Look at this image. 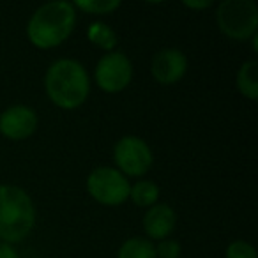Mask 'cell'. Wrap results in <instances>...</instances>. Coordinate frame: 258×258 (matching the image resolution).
Wrapping results in <instances>:
<instances>
[{
    "label": "cell",
    "instance_id": "17",
    "mask_svg": "<svg viewBox=\"0 0 258 258\" xmlns=\"http://www.w3.org/2000/svg\"><path fill=\"white\" fill-rule=\"evenodd\" d=\"M156 256L159 258H179L180 256V244L172 239H163L159 246L156 247Z\"/></svg>",
    "mask_w": 258,
    "mask_h": 258
},
{
    "label": "cell",
    "instance_id": "5",
    "mask_svg": "<svg viewBox=\"0 0 258 258\" xmlns=\"http://www.w3.org/2000/svg\"><path fill=\"white\" fill-rule=\"evenodd\" d=\"M87 189L94 200L104 205H120L129 198L131 186L118 170L103 166L96 168L87 179Z\"/></svg>",
    "mask_w": 258,
    "mask_h": 258
},
{
    "label": "cell",
    "instance_id": "13",
    "mask_svg": "<svg viewBox=\"0 0 258 258\" xmlns=\"http://www.w3.org/2000/svg\"><path fill=\"white\" fill-rule=\"evenodd\" d=\"M87 36H89L90 43L103 48V50H113L115 44H117V36H115V32L110 29V27L104 25V23H101V22L92 23V25L89 27Z\"/></svg>",
    "mask_w": 258,
    "mask_h": 258
},
{
    "label": "cell",
    "instance_id": "18",
    "mask_svg": "<svg viewBox=\"0 0 258 258\" xmlns=\"http://www.w3.org/2000/svg\"><path fill=\"white\" fill-rule=\"evenodd\" d=\"M0 258H18L16 251L8 242H0Z\"/></svg>",
    "mask_w": 258,
    "mask_h": 258
},
{
    "label": "cell",
    "instance_id": "19",
    "mask_svg": "<svg viewBox=\"0 0 258 258\" xmlns=\"http://www.w3.org/2000/svg\"><path fill=\"white\" fill-rule=\"evenodd\" d=\"M184 6H187V8H193V9H204V8H209V6H211V2H209V0H205V2H189V0H186V2H184Z\"/></svg>",
    "mask_w": 258,
    "mask_h": 258
},
{
    "label": "cell",
    "instance_id": "7",
    "mask_svg": "<svg viewBox=\"0 0 258 258\" xmlns=\"http://www.w3.org/2000/svg\"><path fill=\"white\" fill-rule=\"evenodd\" d=\"M133 76V66L129 58L120 51L108 53L97 62L96 80L97 85L106 92H120L129 85Z\"/></svg>",
    "mask_w": 258,
    "mask_h": 258
},
{
    "label": "cell",
    "instance_id": "16",
    "mask_svg": "<svg viewBox=\"0 0 258 258\" xmlns=\"http://www.w3.org/2000/svg\"><path fill=\"white\" fill-rule=\"evenodd\" d=\"M226 258H256V251L249 242L235 240L226 247Z\"/></svg>",
    "mask_w": 258,
    "mask_h": 258
},
{
    "label": "cell",
    "instance_id": "1",
    "mask_svg": "<svg viewBox=\"0 0 258 258\" xmlns=\"http://www.w3.org/2000/svg\"><path fill=\"white\" fill-rule=\"evenodd\" d=\"M76 22L75 6L58 0L41 6L32 15L27 27V36L30 43L37 48H55L64 43L73 32Z\"/></svg>",
    "mask_w": 258,
    "mask_h": 258
},
{
    "label": "cell",
    "instance_id": "11",
    "mask_svg": "<svg viewBox=\"0 0 258 258\" xmlns=\"http://www.w3.org/2000/svg\"><path fill=\"white\" fill-rule=\"evenodd\" d=\"M256 62L251 60L242 64L239 75H237V87L247 97V99H256L258 97V80H256Z\"/></svg>",
    "mask_w": 258,
    "mask_h": 258
},
{
    "label": "cell",
    "instance_id": "12",
    "mask_svg": "<svg viewBox=\"0 0 258 258\" xmlns=\"http://www.w3.org/2000/svg\"><path fill=\"white\" fill-rule=\"evenodd\" d=\"M118 258H156V247L152 246L151 240L135 237L122 244Z\"/></svg>",
    "mask_w": 258,
    "mask_h": 258
},
{
    "label": "cell",
    "instance_id": "6",
    "mask_svg": "<svg viewBox=\"0 0 258 258\" xmlns=\"http://www.w3.org/2000/svg\"><path fill=\"white\" fill-rule=\"evenodd\" d=\"M113 158L117 166L127 175H144L152 165V152L142 138L124 137L117 142L113 149Z\"/></svg>",
    "mask_w": 258,
    "mask_h": 258
},
{
    "label": "cell",
    "instance_id": "8",
    "mask_svg": "<svg viewBox=\"0 0 258 258\" xmlns=\"http://www.w3.org/2000/svg\"><path fill=\"white\" fill-rule=\"evenodd\" d=\"M36 111L29 106H11L0 115V133L11 140H25L36 131Z\"/></svg>",
    "mask_w": 258,
    "mask_h": 258
},
{
    "label": "cell",
    "instance_id": "15",
    "mask_svg": "<svg viewBox=\"0 0 258 258\" xmlns=\"http://www.w3.org/2000/svg\"><path fill=\"white\" fill-rule=\"evenodd\" d=\"M75 6L78 9L85 13H90V15H106V13H111L113 9H117L120 6L118 0H78L75 2Z\"/></svg>",
    "mask_w": 258,
    "mask_h": 258
},
{
    "label": "cell",
    "instance_id": "3",
    "mask_svg": "<svg viewBox=\"0 0 258 258\" xmlns=\"http://www.w3.org/2000/svg\"><path fill=\"white\" fill-rule=\"evenodd\" d=\"M36 209L30 197L18 186H0V239L20 242L34 228Z\"/></svg>",
    "mask_w": 258,
    "mask_h": 258
},
{
    "label": "cell",
    "instance_id": "9",
    "mask_svg": "<svg viewBox=\"0 0 258 258\" xmlns=\"http://www.w3.org/2000/svg\"><path fill=\"white\" fill-rule=\"evenodd\" d=\"M186 55L173 48L161 50L152 60V75L163 85H172V83L179 82L186 73Z\"/></svg>",
    "mask_w": 258,
    "mask_h": 258
},
{
    "label": "cell",
    "instance_id": "10",
    "mask_svg": "<svg viewBox=\"0 0 258 258\" xmlns=\"http://www.w3.org/2000/svg\"><path fill=\"white\" fill-rule=\"evenodd\" d=\"M175 226V212L170 205L156 204L149 209V212L144 218V228L151 239L163 240L172 233Z\"/></svg>",
    "mask_w": 258,
    "mask_h": 258
},
{
    "label": "cell",
    "instance_id": "14",
    "mask_svg": "<svg viewBox=\"0 0 258 258\" xmlns=\"http://www.w3.org/2000/svg\"><path fill=\"white\" fill-rule=\"evenodd\" d=\"M129 195H131V198H133V202L137 205H140V207H149V205L156 204V200H158V197H159V189L151 180H142V182L135 184V186L131 187V193Z\"/></svg>",
    "mask_w": 258,
    "mask_h": 258
},
{
    "label": "cell",
    "instance_id": "2",
    "mask_svg": "<svg viewBox=\"0 0 258 258\" xmlns=\"http://www.w3.org/2000/svg\"><path fill=\"white\" fill-rule=\"evenodd\" d=\"M44 87L50 99L66 110L80 106L87 99L90 90L89 75L85 68L69 58L51 64L44 78Z\"/></svg>",
    "mask_w": 258,
    "mask_h": 258
},
{
    "label": "cell",
    "instance_id": "4",
    "mask_svg": "<svg viewBox=\"0 0 258 258\" xmlns=\"http://www.w3.org/2000/svg\"><path fill=\"white\" fill-rule=\"evenodd\" d=\"M218 25L232 39H247L256 34L258 9L253 0H225L218 8Z\"/></svg>",
    "mask_w": 258,
    "mask_h": 258
}]
</instances>
